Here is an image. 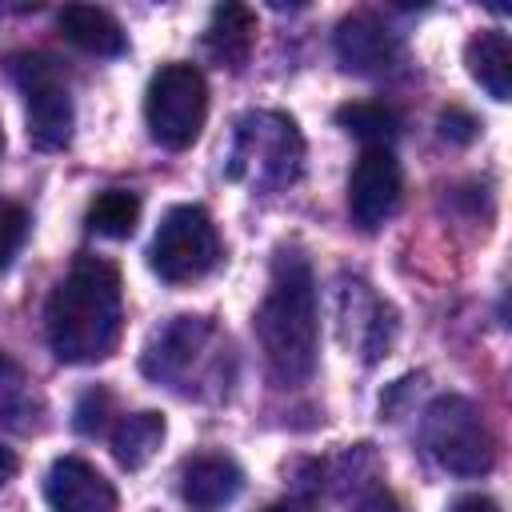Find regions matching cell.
Returning <instances> with one entry per match:
<instances>
[{
	"instance_id": "cell-3",
	"label": "cell",
	"mask_w": 512,
	"mask_h": 512,
	"mask_svg": "<svg viewBox=\"0 0 512 512\" xmlns=\"http://www.w3.org/2000/svg\"><path fill=\"white\" fill-rule=\"evenodd\" d=\"M304 168V136L292 116L284 112H244L236 120L232 152H228V176L244 180L260 192L288 188Z\"/></svg>"
},
{
	"instance_id": "cell-15",
	"label": "cell",
	"mask_w": 512,
	"mask_h": 512,
	"mask_svg": "<svg viewBox=\"0 0 512 512\" xmlns=\"http://www.w3.org/2000/svg\"><path fill=\"white\" fill-rule=\"evenodd\" d=\"M60 32L68 44H76L80 52H92V56H120L128 44L116 16L104 8H92V4H68L60 12Z\"/></svg>"
},
{
	"instance_id": "cell-22",
	"label": "cell",
	"mask_w": 512,
	"mask_h": 512,
	"mask_svg": "<svg viewBox=\"0 0 512 512\" xmlns=\"http://www.w3.org/2000/svg\"><path fill=\"white\" fill-rule=\"evenodd\" d=\"M352 512H400V500H396L384 484H368V488L352 500Z\"/></svg>"
},
{
	"instance_id": "cell-1",
	"label": "cell",
	"mask_w": 512,
	"mask_h": 512,
	"mask_svg": "<svg viewBox=\"0 0 512 512\" xmlns=\"http://www.w3.org/2000/svg\"><path fill=\"white\" fill-rule=\"evenodd\" d=\"M48 344L64 364L104 360L124 324L120 272L100 256H80L48 296Z\"/></svg>"
},
{
	"instance_id": "cell-16",
	"label": "cell",
	"mask_w": 512,
	"mask_h": 512,
	"mask_svg": "<svg viewBox=\"0 0 512 512\" xmlns=\"http://www.w3.org/2000/svg\"><path fill=\"white\" fill-rule=\"evenodd\" d=\"M164 432H168V424H164L160 412L120 416L116 428H112V456H116V464L128 468V472L144 468L156 456V448L164 444Z\"/></svg>"
},
{
	"instance_id": "cell-23",
	"label": "cell",
	"mask_w": 512,
	"mask_h": 512,
	"mask_svg": "<svg viewBox=\"0 0 512 512\" xmlns=\"http://www.w3.org/2000/svg\"><path fill=\"white\" fill-rule=\"evenodd\" d=\"M472 128H476V120H472V116H464L460 108H452V112H444V116H440V132H444V136H452V140H468V136H472Z\"/></svg>"
},
{
	"instance_id": "cell-2",
	"label": "cell",
	"mask_w": 512,
	"mask_h": 512,
	"mask_svg": "<svg viewBox=\"0 0 512 512\" xmlns=\"http://www.w3.org/2000/svg\"><path fill=\"white\" fill-rule=\"evenodd\" d=\"M256 340L268 372L280 384H304L316 372L320 312H316V280L304 256L296 252L276 256L268 296L256 308Z\"/></svg>"
},
{
	"instance_id": "cell-18",
	"label": "cell",
	"mask_w": 512,
	"mask_h": 512,
	"mask_svg": "<svg viewBox=\"0 0 512 512\" xmlns=\"http://www.w3.org/2000/svg\"><path fill=\"white\" fill-rule=\"evenodd\" d=\"M140 220V196L128 188H108L88 204V228L108 240H128Z\"/></svg>"
},
{
	"instance_id": "cell-21",
	"label": "cell",
	"mask_w": 512,
	"mask_h": 512,
	"mask_svg": "<svg viewBox=\"0 0 512 512\" xmlns=\"http://www.w3.org/2000/svg\"><path fill=\"white\" fill-rule=\"evenodd\" d=\"M108 408H112V396L104 388H88L80 396V404H76V432L96 436L104 428V420H108Z\"/></svg>"
},
{
	"instance_id": "cell-26",
	"label": "cell",
	"mask_w": 512,
	"mask_h": 512,
	"mask_svg": "<svg viewBox=\"0 0 512 512\" xmlns=\"http://www.w3.org/2000/svg\"><path fill=\"white\" fill-rule=\"evenodd\" d=\"M268 512H312V504L300 500V496H288V500H276Z\"/></svg>"
},
{
	"instance_id": "cell-8",
	"label": "cell",
	"mask_w": 512,
	"mask_h": 512,
	"mask_svg": "<svg viewBox=\"0 0 512 512\" xmlns=\"http://www.w3.org/2000/svg\"><path fill=\"white\" fill-rule=\"evenodd\" d=\"M404 196V172L400 160L388 148H364L352 176H348V216L364 232L380 228L384 220L396 216Z\"/></svg>"
},
{
	"instance_id": "cell-5",
	"label": "cell",
	"mask_w": 512,
	"mask_h": 512,
	"mask_svg": "<svg viewBox=\"0 0 512 512\" xmlns=\"http://www.w3.org/2000/svg\"><path fill=\"white\" fill-rule=\"evenodd\" d=\"M8 72H12L16 88L24 92V116H28L32 148H40V152L64 148L72 140V124H76L64 68L40 52H16L8 60Z\"/></svg>"
},
{
	"instance_id": "cell-6",
	"label": "cell",
	"mask_w": 512,
	"mask_h": 512,
	"mask_svg": "<svg viewBox=\"0 0 512 512\" xmlns=\"http://www.w3.org/2000/svg\"><path fill=\"white\" fill-rule=\"evenodd\" d=\"M208 116V80L192 64H164L144 96V120L160 148H188Z\"/></svg>"
},
{
	"instance_id": "cell-7",
	"label": "cell",
	"mask_w": 512,
	"mask_h": 512,
	"mask_svg": "<svg viewBox=\"0 0 512 512\" xmlns=\"http://www.w3.org/2000/svg\"><path fill=\"white\" fill-rule=\"evenodd\" d=\"M216 260H220V236H216L212 216L196 204L168 208L152 236V248H148L152 272L168 284H188V280H200L204 272H212Z\"/></svg>"
},
{
	"instance_id": "cell-12",
	"label": "cell",
	"mask_w": 512,
	"mask_h": 512,
	"mask_svg": "<svg viewBox=\"0 0 512 512\" xmlns=\"http://www.w3.org/2000/svg\"><path fill=\"white\" fill-rule=\"evenodd\" d=\"M240 488H244L240 464L220 452H204V456L188 460L184 476H180V492L192 508H224L240 496Z\"/></svg>"
},
{
	"instance_id": "cell-25",
	"label": "cell",
	"mask_w": 512,
	"mask_h": 512,
	"mask_svg": "<svg viewBox=\"0 0 512 512\" xmlns=\"http://www.w3.org/2000/svg\"><path fill=\"white\" fill-rule=\"evenodd\" d=\"M16 468H20V460H16V452L0 444V484H8V480L16 476Z\"/></svg>"
},
{
	"instance_id": "cell-20",
	"label": "cell",
	"mask_w": 512,
	"mask_h": 512,
	"mask_svg": "<svg viewBox=\"0 0 512 512\" xmlns=\"http://www.w3.org/2000/svg\"><path fill=\"white\" fill-rule=\"evenodd\" d=\"M24 236H28V212L16 200L0 196V272L12 264V256L24 244Z\"/></svg>"
},
{
	"instance_id": "cell-4",
	"label": "cell",
	"mask_w": 512,
	"mask_h": 512,
	"mask_svg": "<svg viewBox=\"0 0 512 512\" xmlns=\"http://www.w3.org/2000/svg\"><path fill=\"white\" fill-rule=\"evenodd\" d=\"M420 440L428 456L452 476H484L496 460L484 412L468 396H436L424 408Z\"/></svg>"
},
{
	"instance_id": "cell-19",
	"label": "cell",
	"mask_w": 512,
	"mask_h": 512,
	"mask_svg": "<svg viewBox=\"0 0 512 512\" xmlns=\"http://www.w3.org/2000/svg\"><path fill=\"white\" fill-rule=\"evenodd\" d=\"M20 384H24V372L8 356H0V424H8V428H20L16 416L32 412V400Z\"/></svg>"
},
{
	"instance_id": "cell-27",
	"label": "cell",
	"mask_w": 512,
	"mask_h": 512,
	"mask_svg": "<svg viewBox=\"0 0 512 512\" xmlns=\"http://www.w3.org/2000/svg\"><path fill=\"white\" fill-rule=\"evenodd\" d=\"M0 148H4V132H0Z\"/></svg>"
},
{
	"instance_id": "cell-14",
	"label": "cell",
	"mask_w": 512,
	"mask_h": 512,
	"mask_svg": "<svg viewBox=\"0 0 512 512\" xmlns=\"http://www.w3.org/2000/svg\"><path fill=\"white\" fill-rule=\"evenodd\" d=\"M464 64L468 76L492 96V100H508L512 96V44L504 32L484 28L464 44Z\"/></svg>"
},
{
	"instance_id": "cell-24",
	"label": "cell",
	"mask_w": 512,
	"mask_h": 512,
	"mask_svg": "<svg viewBox=\"0 0 512 512\" xmlns=\"http://www.w3.org/2000/svg\"><path fill=\"white\" fill-rule=\"evenodd\" d=\"M448 512H500V504L488 500V496H460Z\"/></svg>"
},
{
	"instance_id": "cell-13",
	"label": "cell",
	"mask_w": 512,
	"mask_h": 512,
	"mask_svg": "<svg viewBox=\"0 0 512 512\" xmlns=\"http://www.w3.org/2000/svg\"><path fill=\"white\" fill-rule=\"evenodd\" d=\"M256 44V12L244 4H220L212 8V20L204 28V48L220 68H244Z\"/></svg>"
},
{
	"instance_id": "cell-11",
	"label": "cell",
	"mask_w": 512,
	"mask_h": 512,
	"mask_svg": "<svg viewBox=\"0 0 512 512\" xmlns=\"http://www.w3.org/2000/svg\"><path fill=\"white\" fill-rule=\"evenodd\" d=\"M44 500L52 512H116V488L88 460L60 456L48 468Z\"/></svg>"
},
{
	"instance_id": "cell-17",
	"label": "cell",
	"mask_w": 512,
	"mask_h": 512,
	"mask_svg": "<svg viewBox=\"0 0 512 512\" xmlns=\"http://www.w3.org/2000/svg\"><path fill=\"white\" fill-rule=\"evenodd\" d=\"M336 124L344 132H352L356 140H364L368 148H388L400 132V116L388 104H372V100H356V104H340L336 108Z\"/></svg>"
},
{
	"instance_id": "cell-10",
	"label": "cell",
	"mask_w": 512,
	"mask_h": 512,
	"mask_svg": "<svg viewBox=\"0 0 512 512\" xmlns=\"http://www.w3.org/2000/svg\"><path fill=\"white\" fill-rule=\"evenodd\" d=\"M336 60L344 72L380 76L400 64V36L372 12H352L336 24Z\"/></svg>"
},
{
	"instance_id": "cell-9",
	"label": "cell",
	"mask_w": 512,
	"mask_h": 512,
	"mask_svg": "<svg viewBox=\"0 0 512 512\" xmlns=\"http://www.w3.org/2000/svg\"><path fill=\"white\" fill-rule=\"evenodd\" d=\"M212 336H216L212 320H204V316H172L164 328L152 332L140 368H144L152 380L188 384V376H192V368L204 360Z\"/></svg>"
}]
</instances>
